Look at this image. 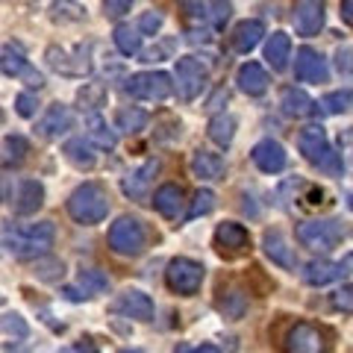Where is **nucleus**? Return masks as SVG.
I'll return each instance as SVG.
<instances>
[{"mask_svg": "<svg viewBox=\"0 0 353 353\" xmlns=\"http://www.w3.org/2000/svg\"><path fill=\"white\" fill-rule=\"evenodd\" d=\"M250 159L262 174H280L285 168V162H289L285 148L280 145V141H274V139H262L259 145H253Z\"/></svg>", "mask_w": 353, "mask_h": 353, "instance_id": "dca6fc26", "label": "nucleus"}, {"mask_svg": "<svg viewBox=\"0 0 353 353\" xmlns=\"http://www.w3.org/2000/svg\"><path fill=\"white\" fill-rule=\"evenodd\" d=\"M85 139H88V145H92V148H101V150H112L118 145L115 130L109 127L97 112H92L85 118Z\"/></svg>", "mask_w": 353, "mask_h": 353, "instance_id": "393cba45", "label": "nucleus"}, {"mask_svg": "<svg viewBox=\"0 0 353 353\" xmlns=\"http://www.w3.org/2000/svg\"><path fill=\"white\" fill-rule=\"evenodd\" d=\"M262 248H265V253H268V259L277 262L280 268H285V271H294L297 268L294 250L289 248V241H285V236L280 233V230H268L265 239H262Z\"/></svg>", "mask_w": 353, "mask_h": 353, "instance_id": "aec40b11", "label": "nucleus"}, {"mask_svg": "<svg viewBox=\"0 0 353 353\" xmlns=\"http://www.w3.org/2000/svg\"><path fill=\"white\" fill-rule=\"evenodd\" d=\"M57 239L50 221H39V224H27V227H6L3 230V248L18 259H41L48 256Z\"/></svg>", "mask_w": 353, "mask_h": 353, "instance_id": "f257e3e1", "label": "nucleus"}, {"mask_svg": "<svg viewBox=\"0 0 353 353\" xmlns=\"http://www.w3.org/2000/svg\"><path fill=\"white\" fill-rule=\"evenodd\" d=\"M65 159H68L74 168H80V171H92L94 168V162H97V153L94 148L88 145V139H68L65 141Z\"/></svg>", "mask_w": 353, "mask_h": 353, "instance_id": "cd10ccee", "label": "nucleus"}, {"mask_svg": "<svg viewBox=\"0 0 353 353\" xmlns=\"http://www.w3.org/2000/svg\"><path fill=\"white\" fill-rule=\"evenodd\" d=\"M289 57H292V39L285 32H271V39L265 41V59H268V65L274 71H285Z\"/></svg>", "mask_w": 353, "mask_h": 353, "instance_id": "c85d7f7f", "label": "nucleus"}, {"mask_svg": "<svg viewBox=\"0 0 353 353\" xmlns=\"http://www.w3.org/2000/svg\"><path fill=\"white\" fill-rule=\"evenodd\" d=\"M68 130H74V112L65 103L48 106V112H44L39 118V124H36V132H39L41 139H48V141L65 136Z\"/></svg>", "mask_w": 353, "mask_h": 353, "instance_id": "2eb2a0df", "label": "nucleus"}, {"mask_svg": "<svg viewBox=\"0 0 353 353\" xmlns=\"http://www.w3.org/2000/svg\"><path fill=\"white\" fill-rule=\"evenodd\" d=\"M297 148H301V153L315 165V168H321L327 174H341V153H336L330 148L327 130L321 124L303 127L301 136H297Z\"/></svg>", "mask_w": 353, "mask_h": 353, "instance_id": "7ed1b4c3", "label": "nucleus"}, {"mask_svg": "<svg viewBox=\"0 0 353 353\" xmlns=\"http://www.w3.org/2000/svg\"><path fill=\"white\" fill-rule=\"evenodd\" d=\"M321 106H324V112H330V115L347 112V109L353 106V88H341V92H330V94H324Z\"/></svg>", "mask_w": 353, "mask_h": 353, "instance_id": "e433bc0d", "label": "nucleus"}, {"mask_svg": "<svg viewBox=\"0 0 353 353\" xmlns=\"http://www.w3.org/2000/svg\"><path fill=\"white\" fill-rule=\"evenodd\" d=\"M30 153V141L24 136H6L3 139V159L12 162V165H21L27 159Z\"/></svg>", "mask_w": 353, "mask_h": 353, "instance_id": "4c0bfd02", "label": "nucleus"}, {"mask_svg": "<svg viewBox=\"0 0 353 353\" xmlns=\"http://www.w3.org/2000/svg\"><path fill=\"white\" fill-rule=\"evenodd\" d=\"M285 347H289V353H324L330 345L324 330L312 324H294L289 330V339H285Z\"/></svg>", "mask_w": 353, "mask_h": 353, "instance_id": "ddd939ff", "label": "nucleus"}, {"mask_svg": "<svg viewBox=\"0 0 353 353\" xmlns=\"http://www.w3.org/2000/svg\"><path fill=\"white\" fill-rule=\"evenodd\" d=\"M183 203H185V192H183V185H176V183H165L153 192V206H157V212L162 218H171V221L180 218Z\"/></svg>", "mask_w": 353, "mask_h": 353, "instance_id": "6ab92c4d", "label": "nucleus"}, {"mask_svg": "<svg viewBox=\"0 0 353 353\" xmlns=\"http://www.w3.org/2000/svg\"><path fill=\"white\" fill-rule=\"evenodd\" d=\"M262 36H265V24H262V21H256V18H250V21H241V24H236L230 41H233L236 53H250L262 41Z\"/></svg>", "mask_w": 353, "mask_h": 353, "instance_id": "b1692460", "label": "nucleus"}, {"mask_svg": "<svg viewBox=\"0 0 353 353\" xmlns=\"http://www.w3.org/2000/svg\"><path fill=\"white\" fill-rule=\"evenodd\" d=\"M218 309L224 312V318H230V321H239V318L248 312V294H241V292H227V294L218 301Z\"/></svg>", "mask_w": 353, "mask_h": 353, "instance_id": "c9c22d12", "label": "nucleus"}, {"mask_svg": "<svg viewBox=\"0 0 353 353\" xmlns=\"http://www.w3.org/2000/svg\"><path fill=\"white\" fill-rule=\"evenodd\" d=\"M112 312L115 315H124V318H136V321H153V301L139 292V289H127L124 294H118L112 301Z\"/></svg>", "mask_w": 353, "mask_h": 353, "instance_id": "f8f14e48", "label": "nucleus"}, {"mask_svg": "<svg viewBox=\"0 0 353 353\" xmlns=\"http://www.w3.org/2000/svg\"><path fill=\"white\" fill-rule=\"evenodd\" d=\"M215 209V192H209V189H201L194 194V203L189 209V218H201V215H209Z\"/></svg>", "mask_w": 353, "mask_h": 353, "instance_id": "a19ab883", "label": "nucleus"}, {"mask_svg": "<svg viewBox=\"0 0 353 353\" xmlns=\"http://www.w3.org/2000/svg\"><path fill=\"white\" fill-rule=\"evenodd\" d=\"M250 248V233L236 221H224V224H218L215 230V250L221 253L224 259H236L241 253H248Z\"/></svg>", "mask_w": 353, "mask_h": 353, "instance_id": "9b49d317", "label": "nucleus"}, {"mask_svg": "<svg viewBox=\"0 0 353 353\" xmlns=\"http://www.w3.org/2000/svg\"><path fill=\"white\" fill-rule=\"evenodd\" d=\"M0 124H3V109H0Z\"/></svg>", "mask_w": 353, "mask_h": 353, "instance_id": "4d7b16f0", "label": "nucleus"}, {"mask_svg": "<svg viewBox=\"0 0 353 353\" xmlns=\"http://www.w3.org/2000/svg\"><path fill=\"white\" fill-rule=\"evenodd\" d=\"M230 18V0H212V21L215 27H224Z\"/></svg>", "mask_w": 353, "mask_h": 353, "instance_id": "09e8293b", "label": "nucleus"}, {"mask_svg": "<svg viewBox=\"0 0 353 353\" xmlns=\"http://www.w3.org/2000/svg\"><path fill=\"white\" fill-rule=\"evenodd\" d=\"M171 80H174V88L180 92L183 101H194V97L206 88L209 71H206V65H201V59L183 57V59H176V68H174Z\"/></svg>", "mask_w": 353, "mask_h": 353, "instance_id": "6e6552de", "label": "nucleus"}, {"mask_svg": "<svg viewBox=\"0 0 353 353\" xmlns=\"http://www.w3.org/2000/svg\"><path fill=\"white\" fill-rule=\"evenodd\" d=\"M345 236H347V230L339 218H318V221H303V224H297V241L315 253L336 250Z\"/></svg>", "mask_w": 353, "mask_h": 353, "instance_id": "20e7f679", "label": "nucleus"}, {"mask_svg": "<svg viewBox=\"0 0 353 353\" xmlns=\"http://www.w3.org/2000/svg\"><path fill=\"white\" fill-rule=\"evenodd\" d=\"M330 303H333V309H339V312L353 315V285H341V289H336L333 294H330Z\"/></svg>", "mask_w": 353, "mask_h": 353, "instance_id": "79ce46f5", "label": "nucleus"}, {"mask_svg": "<svg viewBox=\"0 0 353 353\" xmlns=\"http://www.w3.org/2000/svg\"><path fill=\"white\" fill-rule=\"evenodd\" d=\"M176 353H221L215 345H197V347H180Z\"/></svg>", "mask_w": 353, "mask_h": 353, "instance_id": "603ef678", "label": "nucleus"}, {"mask_svg": "<svg viewBox=\"0 0 353 353\" xmlns=\"http://www.w3.org/2000/svg\"><path fill=\"white\" fill-rule=\"evenodd\" d=\"M0 333L15 336V339H27L30 327H27V321L18 312H3V315H0Z\"/></svg>", "mask_w": 353, "mask_h": 353, "instance_id": "58836bf2", "label": "nucleus"}, {"mask_svg": "<svg viewBox=\"0 0 353 353\" xmlns=\"http://www.w3.org/2000/svg\"><path fill=\"white\" fill-rule=\"evenodd\" d=\"M192 171H194V176H201V180L215 183V180H221V176H224L227 165H224V159H221L218 153L206 150V148H197V150L192 153Z\"/></svg>", "mask_w": 353, "mask_h": 353, "instance_id": "4be33fe9", "label": "nucleus"}, {"mask_svg": "<svg viewBox=\"0 0 353 353\" xmlns=\"http://www.w3.org/2000/svg\"><path fill=\"white\" fill-rule=\"evenodd\" d=\"M41 203H44V185L39 180H24L18 185V194H15V212L18 215L39 212Z\"/></svg>", "mask_w": 353, "mask_h": 353, "instance_id": "a878e982", "label": "nucleus"}, {"mask_svg": "<svg viewBox=\"0 0 353 353\" xmlns=\"http://www.w3.org/2000/svg\"><path fill=\"white\" fill-rule=\"evenodd\" d=\"M183 9L194 21H206V15H209V3H206V0H183Z\"/></svg>", "mask_w": 353, "mask_h": 353, "instance_id": "de8ad7c7", "label": "nucleus"}, {"mask_svg": "<svg viewBox=\"0 0 353 353\" xmlns=\"http://www.w3.org/2000/svg\"><path fill=\"white\" fill-rule=\"evenodd\" d=\"M294 77L303 83H327L330 80L327 59L312 48H301L294 53Z\"/></svg>", "mask_w": 353, "mask_h": 353, "instance_id": "4468645a", "label": "nucleus"}, {"mask_svg": "<svg viewBox=\"0 0 353 353\" xmlns=\"http://www.w3.org/2000/svg\"><path fill=\"white\" fill-rule=\"evenodd\" d=\"M236 83H239V88L245 94L259 97V94L268 92V71H265L259 62H245L239 68V74H236Z\"/></svg>", "mask_w": 353, "mask_h": 353, "instance_id": "5701e85b", "label": "nucleus"}, {"mask_svg": "<svg viewBox=\"0 0 353 353\" xmlns=\"http://www.w3.org/2000/svg\"><path fill=\"white\" fill-rule=\"evenodd\" d=\"M336 68L341 77H353V48H339L336 50Z\"/></svg>", "mask_w": 353, "mask_h": 353, "instance_id": "49530a36", "label": "nucleus"}, {"mask_svg": "<svg viewBox=\"0 0 353 353\" xmlns=\"http://www.w3.org/2000/svg\"><path fill=\"white\" fill-rule=\"evenodd\" d=\"M50 18L57 21V24H77V21L85 18V6H80L77 0H57Z\"/></svg>", "mask_w": 353, "mask_h": 353, "instance_id": "f704fd0d", "label": "nucleus"}, {"mask_svg": "<svg viewBox=\"0 0 353 353\" xmlns=\"http://www.w3.org/2000/svg\"><path fill=\"white\" fill-rule=\"evenodd\" d=\"M162 12H145L139 18V24H136V30L141 32V36H157V32L162 30Z\"/></svg>", "mask_w": 353, "mask_h": 353, "instance_id": "c03bdc74", "label": "nucleus"}, {"mask_svg": "<svg viewBox=\"0 0 353 353\" xmlns=\"http://www.w3.org/2000/svg\"><path fill=\"white\" fill-rule=\"evenodd\" d=\"M68 215L77 221V224H101V221L109 215V194L101 183H83L77 185L68 197Z\"/></svg>", "mask_w": 353, "mask_h": 353, "instance_id": "f03ea898", "label": "nucleus"}, {"mask_svg": "<svg viewBox=\"0 0 353 353\" xmlns=\"http://www.w3.org/2000/svg\"><path fill=\"white\" fill-rule=\"evenodd\" d=\"M121 353H141V350H121Z\"/></svg>", "mask_w": 353, "mask_h": 353, "instance_id": "6e6d98bb", "label": "nucleus"}, {"mask_svg": "<svg viewBox=\"0 0 353 353\" xmlns=\"http://www.w3.org/2000/svg\"><path fill=\"white\" fill-rule=\"evenodd\" d=\"M59 353H101L92 341H80V345H68V347H62Z\"/></svg>", "mask_w": 353, "mask_h": 353, "instance_id": "8fccbe9b", "label": "nucleus"}, {"mask_svg": "<svg viewBox=\"0 0 353 353\" xmlns=\"http://www.w3.org/2000/svg\"><path fill=\"white\" fill-rule=\"evenodd\" d=\"M0 71H3L6 77H21V80H24L30 88H36V92L44 85V77L32 68L30 59L21 53L18 44H6V48L0 50Z\"/></svg>", "mask_w": 353, "mask_h": 353, "instance_id": "9d476101", "label": "nucleus"}, {"mask_svg": "<svg viewBox=\"0 0 353 353\" xmlns=\"http://www.w3.org/2000/svg\"><path fill=\"white\" fill-rule=\"evenodd\" d=\"M36 109H39V97L32 92H21L15 97V112L21 118H36Z\"/></svg>", "mask_w": 353, "mask_h": 353, "instance_id": "37998d69", "label": "nucleus"}, {"mask_svg": "<svg viewBox=\"0 0 353 353\" xmlns=\"http://www.w3.org/2000/svg\"><path fill=\"white\" fill-rule=\"evenodd\" d=\"M115 48L124 53V57H136L141 50V32L130 24H118L115 27Z\"/></svg>", "mask_w": 353, "mask_h": 353, "instance_id": "72a5a7b5", "label": "nucleus"}, {"mask_svg": "<svg viewBox=\"0 0 353 353\" xmlns=\"http://www.w3.org/2000/svg\"><path fill=\"white\" fill-rule=\"evenodd\" d=\"M44 59H48V68L57 71L62 77H83L92 71V62H88V44H77L74 50H65V48H57V44H50L48 50H44Z\"/></svg>", "mask_w": 353, "mask_h": 353, "instance_id": "1a4fd4ad", "label": "nucleus"}, {"mask_svg": "<svg viewBox=\"0 0 353 353\" xmlns=\"http://www.w3.org/2000/svg\"><path fill=\"white\" fill-rule=\"evenodd\" d=\"M124 94L136 97V101H168L174 94V80L165 71H141L130 74L124 80Z\"/></svg>", "mask_w": 353, "mask_h": 353, "instance_id": "39448f33", "label": "nucleus"}, {"mask_svg": "<svg viewBox=\"0 0 353 353\" xmlns=\"http://www.w3.org/2000/svg\"><path fill=\"white\" fill-rule=\"evenodd\" d=\"M350 171H353V157H350Z\"/></svg>", "mask_w": 353, "mask_h": 353, "instance_id": "13d9d810", "label": "nucleus"}, {"mask_svg": "<svg viewBox=\"0 0 353 353\" xmlns=\"http://www.w3.org/2000/svg\"><path fill=\"white\" fill-rule=\"evenodd\" d=\"M109 248H112L118 256H139L141 250L148 248V233L141 227L139 218L121 215L112 227H109Z\"/></svg>", "mask_w": 353, "mask_h": 353, "instance_id": "423d86ee", "label": "nucleus"}, {"mask_svg": "<svg viewBox=\"0 0 353 353\" xmlns=\"http://www.w3.org/2000/svg\"><path fill=\"white\" fill-rule=\"evenodd\" d=\"M148 121H150V115L145 112V109H139V106H124V109H118V115H115L118 130L127 132V136H132V132H139V130H145Z\"/></svg>", "mask_w": 353, "mask_h": 353, "instance_id": "2f4dec72", "label": "nucleus"}, {"mask_svg": "<svg viewBox=\"0 0 353 353\" xmlns=\"http://www.w3.org/2000/svg\"><path fill=\"white\" fill-rule=\"evenodd\" d=\"M77 289H80L85 297H94V294H103L109 289V280H106V274H101L97 268H83L80 277H77Z\"/></svg>", "mask_w": 353, "mask_h": 353, "instance_id": "473e14b6", "label": "nucleus"}, {"mask_svg": "<svg viewBox=\"0 0 353 353\" xmlns=\"http://www.w3.org/2000/svg\"><path fill=\"white\" fill-rule=\"evenodd\" d=\"M280 106H283V112L289 115V118H306V115L315 112L318 103L303 92V88H283Z\"/></svg>", "mask_w": 353, "mask_h": 353, "instance_id": "bb28decb", "label": "nucleus"}, {"mask_svg": "<svg viewBox=\"0 0 353 353\" xmlns=\"http://www.w3.org/2000/svg\"><path fill=\"white\" fill-rule=\"evenodd\" d=\"M157 171H159V159H148L145 165H139L136 171L127 174L124 180H121V189H124V194L130 197V201H145Z\"/></svg>", "mask_w": 353, "mask_h": 353, "instance_id": "f3484780", "label": "nucleus"}, {"mask_svg": "<svg viewBox=\"0 0 353 353\" xmlns=\"http://www.w3.org/2000/svg\"><path fill=\"white\" fill-rule=\"evenodd\" d=\"M341 18L347 27H353V0H341Z\"/></svg>", "mask_w": 353, "mask_h": 353, "instance_id": "3c124183", "label": "nucleus"}, {"mask_svg": "<svg viewBox=\"0 0 353 353\" xmlns=\"http://www.w3.org/2000/svg\"><path fill=\"white\" fill-rule=\"evenodd\" d=\"M109 101V88L103 83H83V88L77 92V103L85 112H97L101 106H106Z\"/></svg>", "mask_w": 353, "mask_h": 353, "instance_id": "7c9ffc66", "label": "nucleus"}, {"mask_svg": "<svg viewBox=\"0 0 353 353\" xmlns=\"http://www.w3.org/2000/svg\"><path fill=\"white\" fill-rule=\"evenodd\" d=\"M203 277H206V268L189 256H176L168 262V268H165V283H168V289L174 294H183V297H192V294L201 292Z\"/></svg>", "mask_w": 353, "mask_h": 353, "instance_id": "0eeeda50", "label": "nucleus"}, {"mask_svg": "<svg viewBox=\"0 0 353 353\" xmlns=\"http://www.w3.org/2000/svg\"><path fill=\"white\" fill-rule=\"evenodd\" d=\"M132 6V0H103V15L109 21H118L121 15H127Z\"/></svg>", "mask_w": 353, "mask_h": 353, "instance_id": "a18cd8bd", "label": "nucleus"}, {"mask_svg": "<svg viewBox=\"0 0 353 353\" xmlns=\"http://www.w3.org/2000/svg\"><path fill=\"white\" fill-rule=\"evenodd\" d=\"M324 27V3L321 0H301L294 12V30L301 36H318Z\"/></svg>", "mask_w": 353, "mask_h": 353, "instance_id": "a211bd4d", "label": "nucleus"}, {"mask_svg": "<svg viewBox=\"0 0 353 353\" xmlns=\"http://www.w3.org/2000/svg\"><path fill=\"white\" fill-rule=\"evenodd\" d=\"M62 294L68 297V301H88V297H85L80 289H77V285H68V289H62Z\"/></svg>", "mask_w": 353, "mask_h": 353, "instance_id": "864d4df0", "label": "nucleus"}, {"mask_svg": "<svg viewBox=\"0 0 353 353\" xmlns=\"http://www.w3.org/2000/svg\"><path fill=\"white\" fill-rule=\"evenodd\" d=\"M347 206H350V212H353V194L347 197Z\"/></svg>", "mask_w": 353, "mask_h": 353, "instance_id": "5fc2aeb1", "label": "nucleus"}, {"mask_svg": "<svg viewBox=\"0 0 353 353\" xmlns=\"http://www.w3.org/2000/svg\"><path fill=\"white\" fill-rule=\"evenodd\" d=\"M236 127H239L236 115L221 112V115H215L212 121H209V139H212L215 145H221V148H230L233 145V139H236Z\"/></svg>", "mask_w": 353, "mask_h": 353, "instance_id": "c756f323", "label": "nucleus"}, {"mask_svg": "<svg viewBox=\"0 0 353 353\" xmlns=\"http://www.w3.org/2000/svg\"><path fill=\"white\" fill-rule=\"evenodd\" d=\"M62 274H65V265L59 259H48V256H41L36 262V277L44 280V283H53V280H62Z\"/></svg>", "mask_w": 353, "mask_h": 353, "instance_id": "ea45409f", "label": "nucleus"}, {"mask_svg": "<svg viewBox=\"0 0 353 353\" xmlns=\"http://www.w3.org/2000/svg\"><path fill=\"white\" fill-rule=\"evenodd\" d=\"M347 274L345 262H330V259H312L303 268V280L309 285H327V283H336Z\"/></svg>", "mask_w": 353, "mask_h": 353, "instance_id": "412c9836", "label": "nucleus"}]
</instances>
